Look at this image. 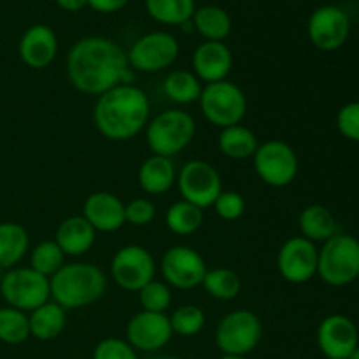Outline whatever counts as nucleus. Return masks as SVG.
Here are the masks:
<instances>
[{
  "label": "nucleus",
  "instance_id": "f257e3e1",
  "mask_svg": "<svg viewBox=\"0 0 359 359\" xmlns=\"http://www.w3.org/2000/svg\"><path fill=\"white\" fill-rule=\"evenodd\" d=\"M67 76L81 93L100 97L118 84H132L126 53L107 37H84L67 55Z\"/></svg>",
  "mask_w": 359,
  "mask_h": 359
},
{
  "label": "nucleus",
  "instance_id": "f03ea898",
  "mask_svg": "<svg viewBox=\"0 0 359 359\" xmlns=\"http://www.w3.org/2000/svg\"><path fill=\"white\" fill-rule=\"evenodd\" d=\"M151 104L135 84H118L97 98L93 123L100 135L112 142H125L139 135L149 123Z\"/></svg>",
  "mask_w": 359,
  "mask_h": 359
},
{
  "label": "nucleus",
  "instance_id": "7ed1b4c3",
  "mask_svg": "<svg viewBox=\"0 0 359 359\" xmlns=\"http://www.w3.org/2000/svg\"><path fill=\"white\" fill-rule=\"evenodd\" d=\"M51 300L60 307L77 311L95 304L107 290V277L100 266L88 262L65 263L49 279Z\"/></svg>",
  "mask_w": 359,
  "mask_h": 359
},
{
  "label": "nucleus",
  "instance_id": "20e7f679",
  "mask_svg": "<svg viewBox=\"0 0 359 359\" xmlns=\"http://www.w3.org/2000/svg\"><path fill=\"white\" fill-rule=\"evenodd\" d=\"M318 276L332 287H344L359 279V241L354 235L337 233L319 249Z\"/></svg>",
  "mask_w": 359,
  "mask_h": 359
},
{
  "label": "nucleus",
  "instance_id": "39448f33",
  "mask_svg": "<svg viewBox=\"0 0 359 359\" xmlns=\"http://www.w3.org/2000/svg\"><path fill=\"white\" fill-rule=\"evenodd\" d=\"M195 133L196 123L189 112L168 109L147 123L146 142L153 154L172 158L191 144Z\"/></svg>",
  "mask_w": 359,
  "mask_h": 359
},
{
  "label": "nucleus",
  "instance_id": "423d86ee",
  "mask_svg": "<svg viewBox=\"0 0 359 359\" xmlns=\"http://www.w3.org/2000/svg\"><path fill=\"white\" fill-rule=\"evenodd\" d=\"M200 111L203 118L210 125L217 128H228V126L241 125L242 119L248 114V98L231 81L224 79L219 83L205 84L200 95Z\"/></svg>",
  "mask_w": 359,
  "mask_h": 359
},
{
  "label": "nucleus",
  "instance_id": "0eeeda50",
  "mask_svg": "<svg viewBox=\"0 0 359 359\" xmlns=\"http://www.w3.org/2000/svg\"><path fill=\"white\" fill-rule=\"evenodd\" d=\"M0 298L21 312L35 311L51 300L49 279L30 266H14L0 279Z\"/></svg>",
  "mask_w": 359,
  "mask_h": 359
},
{
  "label": "nucleus",
  "instance_id": "6e6552de",
  "mask_svg": "<svg viewBox=\"0 0 359 359\" xmlns=\"http://www.w3.org/2000/svg\"><path fill=\"white\" fill-rule=\"evenodd\" d=\"M263 339V323L255 312L238 309L224 316L216 328V347L223 354L248 356Z\"/></svg>",
  "mask_w": 359,
  "mask_h": 359
},
{
  "label": "nucleus",
  "instance_id": "1a4fd4ad",
  "mask_svg": "<svg viewBox=\"0 0 359 359\" xmlns=\"http://www.w3.org/2000/svg\"><path fill=\"white\" fill-rule=\"evenodd\" d=\"M252 165L258 177L272 188H286L297 179L300 161L287 142L279 139L259 144L252 156Z\"/></svg>",
  "mask_w": 359,
  "mask_h": 359
},
{
  "label": "nucleus",
  "instance_id": "9d476101",
  "mask_svg": "<svg viewBox=\"0 0 359 359\" xmlns=\"http://www.w3.org/2000/svg\"><path fill=\"white\" fill-rule=\"evenodd\" d=\"M179 41L168 32H151L142 35L132 44V48L126 53L128 65L137 72H161L174 65L177 60Z\"/></svg>",
  "mask_w": 359,
  "mask_h": 359
},
{
  "label": "nucleus",
  "instance_id": "9b49d317",
  "mask_svg": "<svg viewBox=\"0 0 359 359\" xmlns=\"http://www.w3.org/2000/svg\"><path fill=\"white\" fill-rule=\"evenodd\" d=\"M175 182H177L182 200L200 207L202 210L212 207L223 191L221 174L214 165L203 160L186 161L179 170Z\"/></svg>",
  "mask_w": 359,
  "mask_h": 359
},
{
  "label": "nucleus",
  "instance_id": "f8f14e48",
  "mask_svg": "<svg viewBox=\"0 0 359 359\" xmlns=\"http://www.w3.org/2000/svg\"><path fill=\"white\" fill-rule=\"evenodd\" d=\"M156 263L146 248L137 244L118 249L111 262V277L121 290L137 293L154 279Z\"/></svg>",
  "mask_w": 359,
  "mask_h": 359
},
{
  "label": "nucleus",
  "instance_id": "ddd939ff",
  "mask_svg": "<svg viewBox=\"0 0 359 359\" xmlns=\"http://www.w3.org/2000/svg\"><path fill=\"white\" fill-rule=\"evenodd\" d=\"M160 270L168 286L186 291L202 286V280L209 269L198 251L189 245H174L165 251Z\"/></svg>",
  "mask_w": 359,
  "mask_h": 359
},
{
  "label": "nucleus",
  "instance_id": "4468645a",
  "mask_svg": "<svg viewBox=\"0 0 359 359\" xmlns=\"http://www.w3.org/2000/svg\"><path fill=\"white\" fill-rule=\"evenodd\" d=\"M319 249L305 237H291L277 252V270L290 284H305L318 276Z\"/></svg>",
  "mask_w": 359,
  "mask_h": 359
},
{
  "label": "nucleus",
  "instance_id": "2eb2a0df",
  "mask_svg": "<svg viewBox=\"0 0 359 359\" xmlns=\"http://www.w3.org/2000/svg\"><path fill=\"white\" fill-rule=\"evenodd\" d=\"M307 34L312 44L321 51H337L347 42L351 34V20L339 6H321L311 14Z\"/></svg>",
  "mask_w": 359,
  "mask_h": 359
},
{
  "label": "nucleus",
  "instance_id": "dca6fc26",
  "mask_svg": "<svg viewBox=\"0 0 359 359\" xmlns=\"http://www.w3.org/2000/svg\"><path fill=\"white\" fill-rule=\"evenodd\" d=\"M318 347L326 359H347L359 346L358 326L349 316L330 314L318 326Z\"/></svg>",
  "mask_w": 359,
  "mask_h": 359
},
{
  "label": "nucleus",
  "instance_id": "f3484780",
  "mask_svg": "<svg viewBox=\"0 0 359 359\" xmlns=\"http://www.w3.org/2000/svg\"><path fill=\"white\" fill-rule=\"evenodd\" d=\"M174 337L167 314L140 311L126 325V342L135 351L154 353L167 346Z\"/></svg>",
  "mask_w": 359,
  "mask_h": 359
},
{
  "label": "nucleus",
  "instance_id": "a211bd4d",
  "mask_svg": "<svg viewBox=\"0 0 359 359\" xmlns=\"http://www.w3.org/2000/svg\"><path fill=\"white\" fill-rule=\"evenodd\" d=\"M191 72L202 83H219L228 77L233 67V55L224 42L203 41L191 56Z\"/></svg>",
  "mask_w": 359,
  "mask_h": 359
},
{
  "label": "nucleus",
  "instance_id": "6ab92c4d",
  "mask_svg": "<svg viewBox=\"0 0 359 359\" xmlns=\"http://www.w3.org/2000/svg\"><path fill=\"white\" fill-rule=\"evenodd\" d=\"M18 53L21 62L30 69H46L58 55V37L48 25H34L21 35Z\"/></svg>",
  "mask_w": 359,
  "mask_h": 359
},
{
  "label": "nucleus",
  "instance_id": "aec40b11",
  "mask_svg": "<svg viewBox=\"0 0 359 359\" xmlns=\"http://www.w3.org/2000/svg\"><path fill=\"white\" fill-rule=\"evenodd\" d=\"M83 217L95 231L114 233L126 224L125 203L111 191H95L84 200Z\"/></svg>",
  "mask_w": 359,
  "mask_h": 359
},
{
  "label": "nucleus",
  "instance_id": "412c9836",
  "mask_svg": "<svg viewBox=\"0 0 359 359\" xmlns=\"http://www.w3.org/2000/svg\"><path fill=\"white\" fill-rule=\"evenodd\" d=\"M97 231L83 216H70L56 228L55 242L65 256H83L93 248Z\"/></svg>",
  "mask_w": 359,
  "mask_h": 359
},
{
  "label": "nucleus",
  "instance_id": "4be33fe9",
  "mask_svg": "<svg viewBox=\"0 0 359 359\" xmlns=\"http://www.w3.org/2000/svg\"><path fill=\"white\" fill-rule=\"evenodd\" d=\"M137 181H139L140 189L147 195H163L177 181V170L174 167V161L172 158L151 154L139 167Z\"/></svg>",
  "mask_w": 359,
  "mask_h": 359
},
{
  "label": "nucleus",
  "instance_id": "5701e85b",
  "mask_svg": "<svg viewBox=\"0 0 359 359\" xmlns=\"http://www.w3.org/2000/svg\"><path fill=\"white\" fill-rule=\"evenodd\" d=\"M298 228L302 237L314 244H325L339 233V224L332 210L321 203H311L298 216Z\"/></svg>",
  "mask_w": 359,
  "mask_h": 359
},
{
  "label": "nucleus",
  "instance_id": "b1692460",
  "mask_svg": "<svg viewBox=\"0 0 359 359\" xmlns=\"http://www.w3.org/2000/svg\"><path fill=\"white\" fill-rule=\"evenodd\" d=\"M28 323H30V337L42 342H49L62 335L65 330L67 311L49 300L28 314Z\"/></svg>",
  "mask_w": 359,
  "mask_h": 359
},
{
  "label": "nucleus",
  "instance_id": "393cba45",
  "mask_svg": "<svg viewBox=\"0 0 359 359\" xmlns=\"http://www.w3.org/2000/svg\"><path fill=\"white\" fill-rule=\"evenodd\" d=\"M30 248L28 231L18 223H0V270H11L25 258Z\"/></svg>",
  "mask_w": 359,
  "mask_h": 359
},
{
  "label": "nucleus",
  "instance_id": "a878e982",
  "mask_svg": "<svg viewBox=\"0 0 359 359\" xmlns=\"http://www.w3.org/2000/svg\"><path fill=\"white\" fill-rule=\"evenodd\" d=\"M259 142L252 130L244 125H233L223 128L217 137V147L230 160H248L255 156Z\"/></svg>",
  "mask_w": 359,
  "mask_h": 359
},
{
  "label": "nucleus",
  "instance_id": "bb28decb",
  "mask_svg": "<svg viewBox=\"0 0 359 359\" xmlns=\"http://www.w3.org/2000/svg\"><path fill=\"white\" fill-rule=\"evenodd\" d=\"M191 25L205 41L223 42L231 32V18L217 6H203L195 11Z\"/></svg>",
  "mask_w": 359,
  "mask_h": 359
},
{
  "label": "nucleus",
  "instance_id": "cd10ccee",
  "mask_svg": "<svg viewBox=\"0 0 359 359\" xmlns=\"http://www.w3.org/2000/svg\"><path fill=\"white\" fill-rule=\"evenodd\" d=\"M147 14L156 23L167 27H182L195 14V0H144Z\"/></svg>",
  "mask_w": 359,
  "mask_h": 359
},
{
  "label": "nucleus",
  "instance_id": "c85d7f7f",
  "mask_svg": "<svg viewBox=\"0 0 359 359\" xmlns=\"http://www.w3.org/2000/svg\"><path fill=\"white\" fill-rule=\"evenodd\" d=\"M202 90V81L191 70H174V72H170L165 77V95L179 105H188L198 102Z\"/></svg>",
  "mask_w": 359,
  "mask_h": 359
},
{
  "label": "nucleus",
  "instance_id": "c756f323",
  "mask_svg": "<svg viewBox=\"0 0 359 359\" xmlns=\"http://www.w3.org/2000/svg\"><path fill=\"white\" fill-rule=\"evenodd\" d=\"M202 223L203 210L182 198L179 202L172 203L168 207L167 214H165V224H167V228L172 233L179 235V237L193 235L195 231H198Z\"/></svg>",
  "mask_w": 359,
  "mask_h": 359
},
{
  "label": "nucleus",
  "instance_id": "7c9ffc66",
  "mask_svg": "<svg viewBox=\"0 0 359 359\" xmlns=\"http://www.w3.org/2000/svg\"><path fill=\"white\" fill-rule=\"evenodd\" d=\"M202 286L212 298L221 302H230L241 294L242 280L237 272L230 269L207 270Z\"/></svg>",
  "mask_w": 359,
  "mask_h": 359
},
{
  "label": "nucleus",
  "instance_id": "2f4dec72",
  "mask_svg": "<svg viewBox=\"0 0 359 359\" xmlns=\"http://www.w3.org/2000/svg\"><path fill=\"white\" fill-rule=\"evenodd\" d=\"M30 339V323L27 312L13 307H0V342L20 346Z\"/></svg>",
  "mask_w": 359,
  "mask_h": 359
},
{
  "label": "nucleus",
  "instance_id": "473e14b6",
  "mask_svg": "<svg viewBox=\"0 0 359 359\" xmlns=\"http://www.w3.org/2000/svg\"><path fill=\"white\" fill-rule=\"evenodd\" d=\"M63 251L55 241H44L35 245L30 252V269L51 279L63 265H65Z\"/></svg>",
  "mask_w": 359,
  "mask_h": 359
},
{
  "label": "nucleus",
  "instance_id": "72a5a7b5",
  "mask_svg": "<svg viewBox=\"0 0 359 359\" xmlns=\"http://www.w3.org/2000/svg\"><path fill=\"white\" fill-rule=\"evenodd\" d=\"M170 326L174 335L184 337V339L195 337L205 326V312L198 305H182L175 309L174 314L170 316Z\"/></svg>",
  "mask_w": 359,
  "mask_h": 359
},
{
  "label": "nucleus",
  "instance_id": "f704fd0d",
  "mask_svg": "<svg viewBox=\"0 0 359 359\" xmlns=\"http://www.w3.org/2000/svg\"><path fill=\"white\" fill-rule=\"evenodd\" d=\"M137 293H139V302L142 311L165 314L172 305V291L165 280L153 279L142 290L137 291Z\"/></svg>",
  "mask_w": 359,
  "mask_h": 359
},
{
  "label": "nucleus",
  "instance_id": "c9c22d12",
  "mask_svg": "<svg viewBox=\"0 0 359 359\" xmlns=\"http://www.w3.org/2000/svg\"><path fill=\"white\" fill-rule=\"evenodd\" d=\"M91 359H139L137 351L123 339H104L95 346Z\"/></svg>",
  "mask_w": 359,
  "mask_h": 359
},
{
  "label": "nucleus",
  "instance_id": "e433bc0d",
  "mask_svg": "<svg viewBox=\"0 0 359 359\" xmlns=\"http://www.w3.org/2000/svg\"><path fill=\"white\" fill-rule=\"evenodd\" d=\"M156 217V205L149 198H133L125 203V219L132 226H146Z\"/></svg>",
  "mask_w": 359,
  "mask_h": 359
},
{
  "label": "nucleus",
  "instance_id": "4c0bfd02",
  "mask_svg": "<svg viewBox=\"0 0 359 359\" xmlns=\"http://www.w3.org/2000/svg\"><path fill=\"white\" fill-rule=\"evenodd\" d=\"M214 212L224 221H235L245 212V200L237 191H221L214 202Z\"/></svg>",
  "mask_w": 359,
  "mask_h": 359
},
{
  "label": "nucleus",
  "instance_id": "58836bf2",
  "mask_svg": "<svg viewBox=\"0 0 359 359\" xmlns=\"http://www.w3.org/2000/svg\"><path fill=\"white\" fill-rule=\"evenodd\" d=\"M337 128L344 139L359 144V102L342 105L337 114Z\"/></svg>",
  "mask_w": 359,
  "mask_h": 359
},
{
  "label": "nucleus",
  "instance_id": "ea45409f",
  "mask_svg": "<svg viewBox=\"0 0 359 359\" xmlns=\"http://www.w3.org/2000/svg\"><path fill=\"white\" fill-rule=\"evenodd\" d=\"M128 4V0H88V6L102 14H112L121 11Z\"/></svg>",
  "mask_w": 359,
  "mask_h": 359
},
{
  "label": "nucleus",
  "instance_id": "a19ab883",
  "mask_svg": "<svg viewBox=\"0 0 359 359\" xmlns=\"http://www.w3.org/2000/svg\"><path fill=\"white\" fill-rule=\"evenodd\" d=\"M55 2L60 9L67 11V13H77L88 6V0H55Z\"/></svg>",
  "mask_w": 359,
  "mask_h": 359
},
{
  "label": "nucleus",
  "instance_id": "79ce46f5",
  "mask_svg": "<svg viewBox=\"0 0 359 359\" xmlns=\"http://www.w3.org/2000/svg\"><path fill=\"white\" fill-rule=\"evenodd\" d=\"M219 359H248L245 356H233V354H223Z\"/></svg>",
  "mask_w": 359,
  "mask_h": 359
},
{
  "label": "nucleus",
  "instance_id": "37998d69",
  "mask_svg": "<svg viewBox=\"0 0 359 359\" xmlns=\"http://www.w3.org/2000/svg\"><path fill=\"white\" fill-rule=\"evenodd\" d=\"M347 359H359V346L356 347V349H354V353L351 354V356L347 358Z\"/></svg>",
  "mask_w": 359,
  "mask_h": 359
},
{
  "label": "nucleus",
  "instance_id": "c03bdc74",
  "mask_svg": "<svg viewBox=\"0 0 359 359\" xmlns=\"http://www.w3.org/2000/svg\"><path fill=\"white\" fill-rule=\"evenodd\" d=\"M156 359H182V358H175V356H163V358H156Z\"/></svg>",
  "mask_w": 359,
  "mask_h": 359
}]
</instances>
